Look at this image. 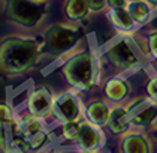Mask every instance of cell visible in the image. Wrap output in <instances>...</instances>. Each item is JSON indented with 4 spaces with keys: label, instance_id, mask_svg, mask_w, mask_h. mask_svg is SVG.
<instances>
[{
    "label": "cell",
    "instance_id": "obj_1",
    "mask_svg": "<svg viewBox=\"0 0 157 153\" xmlns=\"http://www.w3.org/2000/svg\"><path fill=\"white\" fill-rule=\"evenodd\" d=\"M40 45L35 38L9 35L0 41V74L18 77L37 63Z\"/></svg>",
    "mask_w": 157,
    "mask_h": 153
},
{
    "label": "cell",
    "instance_id": "obj_2",
    "mask_svg": "<svg viewBox=\"0 0 157 153\" xmlns=\"http://www.w3.org/2000/svg\"><path fill=\"white\" fill-rule=\"evenodd\" d=\"M67 84L78 90H88L94 84V62L88 51L75 53L63 66Z\"/></svg>",
    "mask_w": 157,
    "mask_h": 153
},
{
    "label": "cell",
    "instance_id": "obj_3",
    "mask_svg": "<svg viewBox=\"0 0 157 153\" xmlns=\"http://www.w3.org/2000/svg\"><path fill=\"white\" fill-rule=\"evenodd\" d=\"M79 39V32L67 24H52L44 33L40 53L47 56H61L71 51Z\"/></svg>",
    "mask_w": 157,
    "mask_h": 153
},
{
    "label": "cell",
    "instance_id": "obj_4",
    "mask_svg": "<svg viewBox=\"0 0 157 153\" xmlns=\"http://www.w3.org/2000/svg\"><path fill=\"white\" fill-rule=\"evenodd\" d=\"M47 0H8L6 17L23 27L32 29L42 21Z\"/></svg>",
    "mask_w": 157,
    "mask_h": 153
},
{
    "label": "cell",
    "instance_id": "obj_5",
    "mask_svg": "<svg viewBox=\"0 0 157 153\" xmlns=\"http://www.w3.org/2000/svg\"><path fill=\"white\" fill-rule=\"evenodd\" d=\"M52 113L63 123H66V122H78V119L81 117L79 101L76 99V96L72 92L61 93L59 98L54 99Z\"/></svg>",
    "mask_w": 157,
    "mask_h": 153
},
{
    "label": "cell",
    "instance_id": "obj_6",
    "mask_svg": "<svg viewBox=\"0 0 157 153\" xmlns=\"http://www.w3.org/2000/svg\"><path fill=\"white\" fill-rule=\"evenodd\" d=\"M106 59L112 66H115L117 69H127L136 63V56L132 51L130 45L126 41H118L117 44H114L111 48L106 50Z\"/></svg>",
    "mask_w": 157,
    "mask_h": 153
},
{
    "label": "cell",
    "instance_id": "obj_7",
    "mask_svg": "<svg viewBox=\"0 0 157 153\" xmlns=\"http://www.w3.org/2000/svg\"><path fill=\"white\" fill-rule=\"evenodd\" d=\"M103 135L99 126L91 122H81L79 123V134L76 144L81 150H96L103 143Z\"/></svg>",
    "mask_w": 157,
    "mask_h": 153
},
{
    "label": "cell",
    "instance_id": "obj_8",
    "mask_svg": "<svg viewBox=\"0 0 157 153\" xmlns=\"http://www.w3.org/2000/svg\"><path fill=\"white\" fill-rule=\"evenodd\" d=\"M52 107H54V98L47 87H39L33 93L29 95L27 108H29L30 114L42 117L47 113L52 111Z\"/></svg>",
    "mask_w": 157,
    "mask_h": 153
},
{
    "label": "cell",
    "instance_id": "obj_9",
    "mask_svg": "<svg viewBox=\"0 0 157 153\" xmlns=\"http://www.w3.org/2000/svg\"><path fill=\"white\" fill-rule=\"evenodd\" d=\"M132 123V117H130V111L129 108L126 107H115L111 110L109 113V119H108V129L115 134V135H120V134H124L126 131L129 129Z\"/></svg>",
    "mask_w": 157,
    "mask_h": 153
},
{
    "label": "cell",
    "instance_id": "obj_10",
    "mask_svg": "<svg viewBox=\"0 0 157 153\" xmlns=\"http://www.w3.org/2000/svg\"><path fill=\"white\" fill-rule=\"evenodd\" d=\"M109 113H111V108L103 101H91L85 107V116L88 119V122L97 125L99 128L106 126Z\"/></svg>",
    "mask_w": 157,
    "mask_h": 153
},
{
    "label": "cell",
    "instance_id": "obj_11",
    "mask_svg": "<svg viewBox=\"0 0 157 153\" xmlns=\"http://www.w3.org/2000/svg\"><path fill=\"white\" fill-rule=\"evenodd\" d=\"M129 111H130L132 123L138 126L150 125L157 116V107L153 104H147L145 101H141V110H135L132 107H129Z\"/></svg>",
    "mask_w": 157,
    "mask_h": 153
},
{
    "label": "cell",
    "instance_id": "obj_12",
    "mask_svg": "<svg viewBox=\"0 0 157 153\" xmlns=\"http://www.w3.org/2000/svg\"><path fill=\"white\" fill-rule=\"evenodd\" d=\"M121 153H150V144L141 134H129L121 141Z\"/></svg>",
    "mask_w": 157,
    "mask_h": 153
},
{
    "label": "cell",
    "instance_id": "obj_13",
    "mask_svg": "<svg viewBox=\"0 0 157 153\" xmlns=\"http://www.w3.org/2000/svg\"><path fill=\"white\" fill-rule=\"evenodd\" d=\"M108 18L111 20V23L120 30H130L133 27V24H135V20L132 18V15H130L127 8L111 9V12L108 14Z\"/></svg>",
    "mask_w": 157,
    "mask_h": 153
},
{
    "label": "cell",
    "instance_id": "obj_14",
    "mask_svg": "<svg viewBox=\"0 0 157 153\" xmlns=\"http://www.w3.org/2000/svg\"><path fill=\"white\" fill-rule=\"evenodd\" d=\"M129 93V86L120 78H112L105 86V95L109 101L120 102Z\"/></svg>",
    "mask_w": 157,
    "mask_h": 153
},
{
    "label": "cell",
    "instance_id": "obj_15",
    "mask_svg": "<svg viewBox=\"0 0 157 153\" xmlns=\"http://www.w3.org/2000/svg\"><path fill=\"white\" fill-rule=\"evenodd\" d=\"M88 3L87 0H66L64 3V12H66V17L71 20V21H78V20H82L88 15Z\"/></svg>",
    "mask_w": 157,
    "mask_h": 153
},
{
    "label": "cell",
    "instance_id": "obj_16",
    "mask_svg": "<svg viewBox=\"0 0 157 153\" xmlns=\"http://www.w3.org/2000/svg\"><path fill=\"white\" fill-rule=\"evenodd\" d=\"M20 128H21V131H23V134L27 137V140L32 138V137H35V135H37V134H40V132H44L40 117L33 116V114H30V117L23 119Z\"/></svg>",
    "mask_w": 157,
    "mask_h": 153
},
{
    "label": "cell",
    "instance_id": "obj_17",
    "mask_svg": "<svg viewBox=\"0 0 157 153\" xmlns=\"http://www.w3.org/2000/svg\"><path fill=\"white\" fill-rule=\"evenodd\" d=\"M127 9H129L132 18L136 23L144 21L145 18L150 15V8H148V5H147L145 2H142V0H139V2H130V3L127 5Z\"/></svg>",
    "mask_w": 157,
    "mask_h": 153
},
{
    "label": "cell",
    "instance_id": "obj_18",
    "mask_svg": "<svg viewBox=\"0 0 157 153\" xmlns=\"http://www.w3.org/2000/svg\"><path fill=\"white\" fill-rule=\"evenodd\" d=\"M61 134H63V137L66 140L76 141L78 140V134H79V123L78 122H66V123H63Z\"/></svg>",
    "mask_w": 157,
    "mask_h": 153
},
{
    "label": "cell",
    "instance_id": "obj_19",
    "mask_svg": "<svg viewBox=\"0 0 157 153\" xmlns=\"http://www.w3.org/2000/svg\"><path fill=\"white\" fill-rule=\"evenodd\" d=\"M11 110H9V107L6 105V104H0V125L2 123H5V122H8V120H11Z\"/></svg>",
    "mask_w": 157,
    "mask_h": 153
},
{
    "label": "cell",
    "instance_id": "obj_20",
    "mask_svg": "<svg viewBox=\"0 0 157 153\" xmlns=\"http://www.w3.org/2000/svg\"><path fill=\"white\" fill-rule=\"evenodd\" d=\"M87 3H88V8H90V11H100V9H103V6L105 5H108V0H87Z\"/></svg>",
    "mask_w": 157,
    "mask_h": 153
},
{
    "label": "cell",
    "instance_id": "obj_21",
    "mask_svg": "<svg viewBox=\"0 0 157 153\" xmlns=\"http://www.w3.org/2000/svg\"><path fill=\"white\" fill-rule=\"evenodd\" d=\"M147 92L148 96H151L154 101H157V78H153L147 86Z\"/></svg>",
    "mask_w": 157,
    "mask_h": 153
},
{
    "label": "cell",
    "instance_id": "obj_22",
    "mask_svg": "<svg viewBox=\"0 0 157 153\" xmlns=\"http://www.w3.org/2000/svg\"><path fill=\"white\" fill-rule=\"evenodd\" d=\"M148 48H150V51L157 50V32H153L148 36Z\"/></svg>",
    "mask_w": 157,
    "mask_h": 153
},
{
    "label": "cell",
    "instance_id": "obj_23",
    "mask_svg": "<svg viewBox=\"0 0 157 153\" xmlns=\"http://www.w3.org/2000/svg\"><path fill=\"white\" fill-rule=\"evenodd\" d=\"M127 0H108V5L111 6V9L115 8H127Z\"/></svg>",
    "mask_w": 157,
    "mask_h": 153
},
{
    "label": "cell",
    "instance_id": "obj_24",
    "mask_svg": "<svg viewBox=\"0 0 157 153\" xmlns=\"http://www.w3.org/2000/svg\"><path fill=\"white\" fill-rule=\"evenodd\" d=\"M148 3L153 5V6H157V0H148Z\"/></svg>",
    "mask_w": 157,
    "mask_h": 153
},
{
    "label": "cell",
    "instance_id": "obj_25",
    "mask_svg": "<svg viewBox=\"0 0 157 153\" xmlns=\"http://www.w3.org/2000/svg\"><path fill=\"white\" fill-rule=\"evenodd\" d=\"M0 153H8V150H6V149L2 146V144H0Z\"/></svg>",
    "mask_w": 157,
    "mask_h": 153
},
{
    "label": "cell",
    "instance_id": "obj_26",
    "mask_svg": "<svg viewBox=\"0 0 157 153\" xmlns=\"http://www.w3.org/2000/svg\"><path fill=\"white\" fill-rule=\"evenodd\" d=\"M81 153H99V152H96V150H82Z\"/></svg>",
    "mask_w": 157,
    "mask_h": 153
},
{
    "label": "cell",
    "instance_id": "obj_27",
    "mask_svg": "<svg viewBox=\"0 0 157 153\" xmlns=\"http://www.w3.org/2000/svg\"><path fill=\"white\" fill-rule=\"evenodd\" d=\"M127 2H129V3H130V2H139V0H127Z\"/></svg>",
    "mask_w": 157,
    "mask_h": 153
},
{
    "label": "cell",
    "instance_id": "obj_28",
    "mask_svg": "<svg viewBox=\"0 0 157 153\" xmlns=\"http://www.w3.org/2000/svg\"><path fill=\"white\" fill-rule=\"evenodd\" d=\"M156 137H157V131H156Z\"/></svg>",
    "mask_w": 157,
    "mask_h": 153
},
{
    "label": "cell",
    "instance_id": "obj_29",
    "mask_svg": "<svg viewBox=\"0 0 157 153\" xmlns=\"http://www.w3.org/2000/svg\"><path fill=\"white\" fill-rule=\"evenodd\" d=\"M51 153H56V152H51Z\"/></svg>",
    "mask_w": 157,
    "mask_h": 153
}]
</instances>
